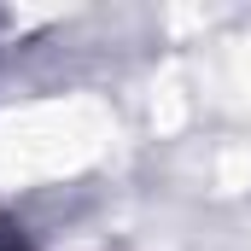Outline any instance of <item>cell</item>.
I'll use <instances>...</instances> for the list:
<instances>
[{"mask_svg": "<svg viewBox=\"0 0 251 251\" xmlns=\"http://www.w3.org/2000/svg\"><path fill=\"white\" fill-rule=\"evenodd\" d=\"M0 251H29V246H24V240H18L12 228H0Z\"/></svg>", "mask_w": 251, "mask_h": 251, "instance_id": "6da1fadb", "label": "cell"}]
</instances>
